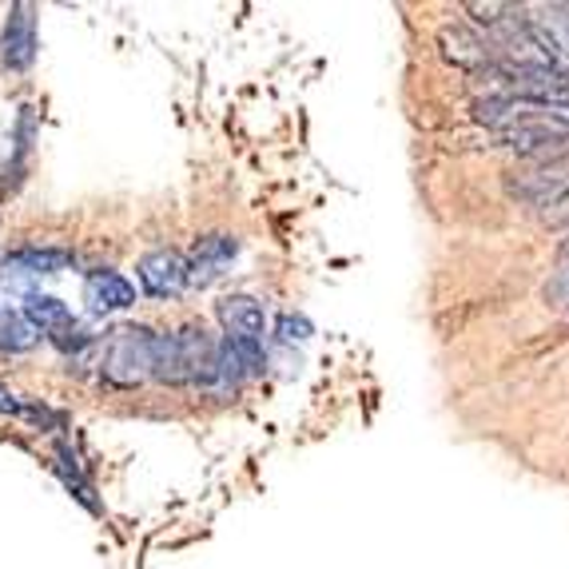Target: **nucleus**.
<instances>
[{
	"mask_svg": "<svg viewBox=\"0 0 569 569\" xmlns=\"http://www.w3.org/2000/svg\"><path fill=\"white\" fill-rule=\"evenodd\" d=\"M276 331H279V339H283V342H307L315 335V327L307 323L303 315H291V311H287V315H279Z\"/></svg>",
	"mask_w": 569,
	"mask_h": 569,
	"instance_id": "16",
	"label": "nucleus"
},
{
	"mask_svg": "<svg viewBox=\"0 0 569 569\" xmlns=\"http://www.w3.org/2000/svg\"><path fill=\"white\" fill-rule=\"evenodd\" d=\"M0 319H4V311H0Z\"/></svg>",
	"mask_w": 569,
	"mask_h": 569,
	"instance_id": "18",
	"label": "nucleus"
},
{
	"mask_svg": "<svg viewBox=\"0 0 569 569\" xmlns=\"http://www.w3.org/2000/svg\"><path fill=\"white\" fill-rule=\"evenodd\" d=\"M176 339V362H180V382H208L216 367V339L200 323H188Z\"/></svg>",
	"mask_w": 569,
	"mask_h": 569,
	"instance_id": "6",
	"label": "nucleus"
},
{
	"mask_svg": "<svg viewBox=\"0 0 569 569\" xmlns=\"http://www.w3.org/2000/svg\"><path fill=\"white\" fill-rule=\"evenodd\" d=\"M57 470H60V478H64V486H68V490L77 493V498L88 506V510H92V513L100 510V502H96V498H92V493H96V490H92V482H88V478L80 475L77 458L68 455V447H64V442H60V447H57Z\"/></svg>",
	"mask_w": 569,
	"mask_h": 569,
	"instance_id": "14",
	"label": "nucleus"
},
{
	"mask_svg": "<svg viewBox=\"0 0 569 569\" xmlns=\"http://www.w3.org/2000/svg\"><path fill=\"white\" fill-rule=\"evenodd\" d=\"M475 116L490 123L518 152L561 156L569 152V104L553 100H530V96L493 92L475 104Z\"/></svg>",
	"mask_w": 569,
	"mask_h": 569,
	"instance_id": "1",
	"label": "nucleus"
},
{
	"mask_svg": "<svg viewBox=\"0 0 569 569\" xmlns=\"http://www.w3.org/2000/svg\"><path fill=\"white\" fill-rule=\"evenodd\" d=\"M24 319L32 323V331L48 335V339L77 323L72 311H68V303H60V299H52V295H29V299H24Z\"/></svg>",
	"mask_w": 569,
	"mask_h": 569,
	"instance_id": "11",
	"label": "nucleus"
},
{
	"mask_svg": "<svg viewBox=\"0 0 569 569\" xmlns=\"http://www.w3.org/2000/svg\"><path fill=\"white\" fill-rule=\"evenodd\" d=\"M236 256H239V239L236 236H203L200 243H196V251H191L188 283L208 287L211 279L219 276V267H228Z\"/></svg>",
	"mask_w": 569,
	"mask_h": 569,
	"instance_id": "10",
	"label": "nucleus"
},
{
	"mask_svg": "<svg viewBox=\"0 0 569 569\" xmlns=\"http://www.w3.org/2000/svg\"><path fill=\"white\" fill-rule=\"evenodd\" d=\"M438 44H442V57L450 60V64L466 68V72H486L490 77L493 68V52L490 44H486L478 32L470 29H447L442 37H438Z\"/></svg>",
	"mask_w": 569,
	"mask_h": 569,
	"instance_id": "9",
	"label": "nucleus"
},
{
	"mask_svg": "<svg viewBox=\"0 0 569 569\" xmlns=\"http://www.w3.org/2000/svg\"><path fill=\"white\" fill-rule=\"evenodd\" d=\"M37 339L40 335L32 331V323L24 315H4V319H0V351H12V355L32 351Z\"/></svg>",
	"mask_w": 569,
	"mask_h": 569,
	"instance_id": "15",
	"label": "nucleus"
},
{
	"mask_svg": "<svg viewBox=\"0 0 569 569\" xmlns=\"http://www.w3.org/2000/svg\"><path fill=\"white\" fill-rule=\"evenodd\" d=\"M546 299H550L558 311H569V256L561 259V267L553 271L550 283H546Z\"/></svg>",
	"mask_w": 569,
	"mask_h": 569,
	"instance_id": "17",
	"label": "nucleus"
},
{
	"mask_svg": "<svg viewBox=\"0 0 569 569\" xmlns=\"http://www.w3.org/2000/svg\"><path fill=\"white\" fill-rule=\"evenodd\" d=\"M0 60L12 72H29L37 60V12L32 4H12L9 20H4V37H0Z\"/></svg>",
	"mask_w": 569,
	"mask_h": 569,
	"instance_id": "5",
	"label": "nucleus"
},
{
	"mask_svg": "<svg viewBox=\"0 0 569 569\" xmlns=\"http://www.w3.org/2000/svg\"><path fill=\"white\" fill-rule=\"evenodd\" d=\"M152 335L148 327H120L104 347V375L120 387L148 379L152 375Z\"/></svg>",
	"mask_w": 569,
	"mask_h": 569,
	"instance_id": "2",
	"label": "nucleus"
},
{
	"mask_svg": "<svg viewBox=\"0 0 569 569\" xmlns=\"http://www.w3.org/2000/svg\"><path fill=\"white\" fill-rule=\"evenodd\" d=\"M136 279H140L143 295L152 299H176V295L188 291V259L180 251H148V256L136 263Z\"/></svg>",
	"mask_w": 569,
	"mask_h": 569,
	"instance_id": "4",
	"label": "nucleus"
},
{
	"mask_svg": "<svg viewBox=\"0 0 569 569\" xmlns=\"http://www.w3.org/2000/svg\"><path fill=\"white\" fill-rule=\"evenodd\" d=\"M84 299L96 315L128 311V307H136V287L120 271H92L84 279Z\"/></svg>",
	"mask_w": 569,
	"mask_h": 569,
	"instance_id": "8",
	"label": "nucleus"
},
{
	"mask_svg": "<svg viewBox=\"0 0 569 569\" xmlns=\"http://www.w3.org/2000/svg\"><path fill=\"white\" fill-rule=\"evenodd\" d=\"M219 323L228 331V339H259L263 342L267 331V311L256 295H228L223 303L216 307Z\"/></svg>",
	"mask_w": 569,
	"mask_h": 569,
	"instance_id": "7",
	"label": "nucleus"
},
{
	"mask_svg": "<svg viewBox=\"0 0 569 569\" xmlns=\"http://www.w3.org/2000/svg\"><path fill=\"white\" fill-rule=\"evenodd\" d=\"M9 267H17L24 276H57V271L72 267V251L68 247H20L9 256Z\"/></svg>",
	"mask_w": 569,
	"mask_h": 569,
	"instance_id": "12",
	"label": "nucleus"
},
{
	"mask_svg": "<svg viewBox=\"0 0 569 569\" xmlns=\"http://www.w3.org/2000/svg\"><path fill=\"white\" fill-rule=\"evenodd\" d=\"M0 415L24 418V422H32V427H48V430L64 427V418H60V415H52L48 407H40V402H29L24 395H12V390H4V387H0Z\"/></svg>",
	"mask_w": 569,
	"mask_h": 569,
	"instance_id": "13",
	"label": "nucleus"
},
{
	"mask_svg": "<svg viewBox=\"0 0 569 569\" xmlns=\"http://www.w3.org/2000/svg\"><path fill=\"white\" fill-rule=\"evenodd\" d=\"M510 188L518 200L533 203V208H569V152L550 156L533 171H522Z\"/></svg>",
	"mask_w": 569,
	"mask_h": 569,
	"instance_id": "3",
	"label": "nucleus"
}]
</instances>
